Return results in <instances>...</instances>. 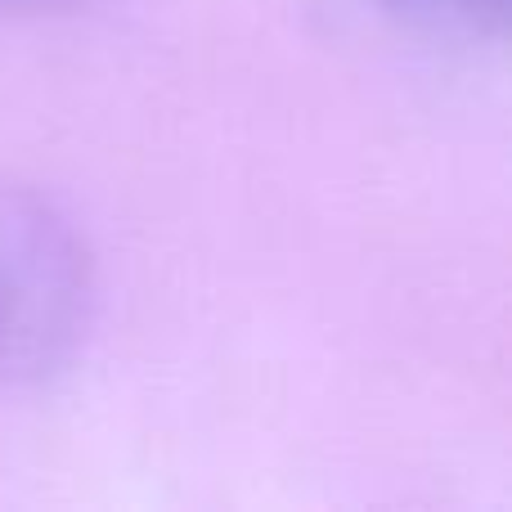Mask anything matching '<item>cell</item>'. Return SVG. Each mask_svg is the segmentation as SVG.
<instances>
[{
  "instance_id": "cell-1",
  "label": "cell",
  "mask_w": 512,
  "mask_h": 512,
  "mask_svg": "<svg viewBox=\"0 0 512 512\" xmlns=\"http://www.w3.org/2000/svg\"><path fill=\"white\" fill-rule=\"evenodd\" d=\"M95 315V252L50 194L0 180V387H27L77 355Z\"/></svg>"
},
{
  "instance_id": "cell-2",
  "label": "cell",
  "mask_w": 512,
  "mask_h": 512,
  "mask_svg": "<svg viewBox=\"0 0 512 512\" xmlns=\"http://www.w3.org/2000/svg\"><path fill=\"white\" fill-rule=\"evenodd\" d=\"M445 5V14L459 18L468 32L477 36H499L504 32V18H508V0H436Z\"/></svg>"
},
{
  "instance_id": "cell-3",
  "label": "cell",
  "mask_w": 512,
  "mask_h": 512,
  "mask_svg": "<svg viewBox=\"0 0 512 512\" xmlns=\"http://www.w3.org/2000/svg\"><path fill=\"white\" fill-rule=\"evenodd\" d=\"M81 5H95V0H0L5 14H68Z\"/></svg>"
},
{
  "instance_id": "cell-4",
  "label": "cell",
  "mask_w": 512,
  "mask_h": 512,
  "mask_svg": "<svg viewBox=\"0 0 512 512\" xmlns=\"http://www.w3.org/2000/svg\"><path fill=\"white\" fill-rule=\"evenodd\" d=\"M382 5H396V9H414V5H423V0H382Z\"/></svg>"
}]
</instances>
